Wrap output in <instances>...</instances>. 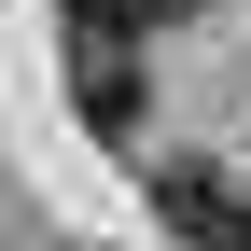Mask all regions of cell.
I'll return each instance as SVG.
<instances>
[{"mask_svg":"<svg viewBox=\"0 0 251 251\" xmlns=\"http://www.w3.org/2000/svg\"><path fill=\"white\" fill-rule=\"evenodd\" d=\"M153 209H168V237H196V251H251V181L209 168V153H181V168L153 181Z\"/></svg>","mask_w":251,"mask_h":251,"instance_id":"1","label":"cell"},{"mask_svg":"<svg viewBox=\"0 0 251 251\" xmlns=\"http://www.w3.org/2000/svg\"><path fill=\"white\" fill-rule=\"evenodd\" d=\"M70 112L98 126V140H140V112H153V70H140V42H70Z\"/></svg>","mask_w":251,"mask_h":251,"instance_id":"2","label":"cell"},{"mask_svg":"<svg viewBox=\"0 0 251 251\" xmlns=\"http://www.w3.org/2000/svg\"><path fill=\"white\" fill-rule=\"evenodd\" d=\"M196 0H70V42H153V28H181Z\"/></svg>","mask_w":251,"mask_h":251,"instance_id":"3","label":"cell"}]
</instances>
